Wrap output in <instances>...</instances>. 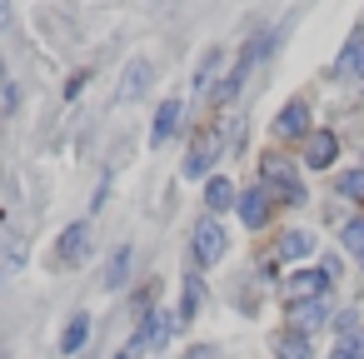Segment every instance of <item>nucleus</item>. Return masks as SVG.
Listing matches in <instances>:
<instances>
[{
	"instance_id": "f257e3e1",
	"label": "nucleus",
	"mask_w": 364,
	"mask_h": 359,
	"mask_svg": "<svg viewBox=\"0 0 364 359\" xmlns=\"http://www.w3.org/2000/svg\"><path fill=\"white\" fill-rule=\"evenodd\" d=\"M259 175H264V190H269L274 200H284V205H304V180L294 175V165H289V160L269 155V160L259 165Z\"/></svg>"
},
{
	"instance_id": "f03ea898",
	"label": "nucleus",
	"mask_w": 364,
	"mask_h": 359,
	"mask_svg": "<svg viewBox=\"0 0 364 359\" xmlns=\"http://www.w3.org/2000/svg\"><path fill=\"white\" fill-rule=\"evenodd\" d=\"M220 150H225V135H220V130H200V135L190 140L185 175H190V180H195V175H210V165L220 160Z\"/></svg>"
},
{
	"instance_id": "7ed1b4c3",
	"label": "nucleus",
	"mask_w": 364,
	"mask_h": 359,
	"mask_svg": "<svg viewBox=\"0 0 364 359\" xmlns=\"http://www.w3.org/2000/svg\"><path fill=\"white\" fill-rule=\"evenodd\" d=\"M190 259H195V264H215V259H225V230H220L215 220H200V225H195Z\"/></svg>"
},
{
	"instance_id": "20e7f679",
	"label": "nucleus",
	"mask_w": 364,
	"mask_h": 359,
	"mask_svg": "<svg viewBox=\"0 0 364 359\" xmlns=\"http://www.w3.org/2000/svg\"><path fill=\"white\" fill-rule=\"evenodd\" d=\"M175 324H180V314H165V309H150L145 319H140V334H135V349H160L170 334H175Z\"/></svg>"
},
{
	"instance_id": "39448f33",
	"label": "nucleus",
	"mask_w": 364,
	"mask_h": 359,
	"mask_svg": "<svg viewBox=\"0 0 364 359\" xmlns=\"http://www.w3.org/2000/svg\"><path fill=\"white\" fill-rule=\"evenodd\" d=\"M85 254H90V225H85V220H75V225H65L55 259H60V264H80Z\"/></svg>"
},
{
	"instance_id": "423d86ee",
	"label": "nucleus",
	"mask_w": 364,
	"mask_h": 359,
	"mask_svg": "<svg viewBox=\"0 0 364 359\" xmlns=\"http://www.w3.org/2000/svg\"><path fill=\"white\" fill-rule=\"evenodd\" d=\"M329 274L334 269H299V274H289V299H324L329 294Z\"/></svg>"
},
{
	"instance_id": "0eeeda50",
	"label": "nucleus",
	"mask_w": 364,
	"mask_h": 359,
	"mask_svg": "<svg viewBox=\"0 0 364 359\" xmlns=\"http://www.w3.org/2000/svg\"><path fill=\"white\" fill-rule=\"evenodd\" d=\"M145 90H150V60H130V65H125V80H120V90H115V100L130 105V100H140Z\"/></svg>"
},
{
	"instance_id": "6e6552de",
	"label": "nucleus",
	"mask_w": 364,
	"mask_h": 359,
	"mask_svg": "<svg viewBox=\"0 0 364 359\" xmlns=\"http://www.w3.org/2000/svg\"><path fill=\"white\" fill-rule=\"evenodd\" d=\"M240 220H245L250 230H264V225H269V190H264V185L240 195Z\"/></svg>"
},
{
	"instance_id": "1a4fd4ad",
	"label": "nucleus",
	"mask_w": 364,
	"mask_h": 359,
	"mask_svg": "<svg viewBox=\"0 0 364 359\" xmlns=\"http://www.w3.org/2000/svg\"><path fill=\"white\" fill-rule=\"evenodd\" d=\"M289 319H294V329L304 334V329H319V324L329 319V309H324V299H289Z\"/></svg>"
},
{
	"instance_id": "9d476101",
	"label": "nucleus",
	"mask_w": 364,
	"mask_h": 359,
	"mask_svg": "<svg viewBox=\"0 0 364 359\" xmlns=\"http://www.w3.org/2000/svg\"><path fill=\"white\" fill-rule=\"evenodd\" d=\"M304 125H309V105H304V100H289V105L279 110V120H274V130H279L284 140L304 135Z\"/></svg>"
},
{
	"instance_id": "9b49d317",
	"label": "nucleus",
	"mask_w": 364,
	"mask_h": 359,
	"mask_svg": "<svg viewBox=\"0 0 364 359\" xmlns=\"http://www.w3.org/2000/svg\"><path fill=\"white\" fill-rule=\"evenodd\" d=\"M334 155H339V140H334L329 130H314V135H309V150H304V160H309L314 170H324V165H334Z\"/></svg>"
},
{
	"instance_id": "f8f14e48",
	"label": "nucleus",
	"mask_w": 364,
	"mask_h": 359,
	"mask_svg": "<svg viewBox=\"0 0 364 359\" xmlns=\"http://www.w3.org/2000/svg\"><path fill=\"white\" fill-rule=\"evenodd\" d=\"M175 125H180V100H165V105L155 110V125H150V140H155V145H165V140L175 135Z\"/></svg>"
},
{
	"instance_id": "ddd939ff",
	"label": "nucleus",
	"mask_w": 364,
	"mask_h": 359,
	"mask_svg": "<svg viewBox=\"0 0 364 359\" xmlns=\"http://www.w3.org/2000/svg\"><path fill=\"white\" fill-rule=\"evenodd\" d=\"M205 205H210V210H230V205H240V195H235V180L215 175V180L205 185Z\"/></svg>"
},
{
	"instance_id": "4468645a",
	"label": "nucleus",
	"mask_w": 364,
	"mask_h": 359,
	"mask_svg": "<svg viewBox=\"0 0 364 359\" xmlns=\"http://www.w3.org/2000/svg\"><path fill=\"white\" fill-rule=\"evenodd\" d=\"M274 359H309V334L284 329V334L274 339Z\"/></svg>"
},
{
	"instance_id": "2eb2a0df",
	"label": "nucleus",
	"mask_w": 364,
	"mask_h": 359,
	"mask_svg": "<svg viewBox=\"0 0 364 359\" xmlns=\"http://www.w3.org/2000/svg\"><path fill=\"white\" fill-rule=\"evenodd\" d=\"M85 339H90V314H75V319L65 324V334H60V354L85 349Z\"/></svg>"
},
{
	"instance_id": "dca6fc26",
	"label": "nucleus",
	"mask_w": 364,
	"mask_h": 359,
	"mask_svg": "<svg viewBox=\"0 0 364 359\" xmlns=\"http://www.w3.org/2000/svg\"><path fill=\"white\" fill-rule=\"evenodd\" d=\"M279 254H284V259H304V254H314V235H309V230H289V235L279 240Z\"/></svg>"
},
{
	"instance_id": "f3484780",
	"label": "nucleus",
	"mask_w": 364,
	"mask_h": 359,
	"mask_svg": "<svg viewBox=\"0 0 364 359\" xmlns=\"http://www.w3.org/2000/svg\"><path fill=\"white\" fill-rule=\"evenodd\" d=\"M200 304H205V289H200V279L190 274V279H185V294H180V324H190V319L200 314Z\"/></svg>"
},
{
	"instance_id": "a211bd4d",
	"label": "nucleus",
	"mask_w": 364,
	"mask_h": 359,
	"mask_svg": "<svg viewBox=\"0 0 364 359\" xmlns=\"http://www.w3.org/2000/svg\"><path fill=\"white\" fill-rule=\"evenodd\" d=\"M125 274H130V250L120 245V250L110 254V269H105V289H120V284H125Z\"/></svg>"
},
{
	"instance_id": "6ab92c4d",
	"label": "nucleus",
	"mask_w": 364,
	"mask_h": 359,
	"mask_svg": "<svg viewBox=\"0 0 364 359\" xmlns=\"http://www.w3.org/2000/svg\"><path fill=\"white\" fill-rule=\"evenodd\" d=\"M339 240H344V250H349V254H359V259H364V220H349Z\"/></svg>"
},
{
	"instance_id": "aec40b11",
	"label": "nucleus",
	"mask_w": 364,
	"mask_h": 359,
	"mask_svg": "<svg viewBox=\"0 0 364 359\" xmlns=\"http://www.w3.org/2000/svg\"><path fill=\"white\" fill-rule=\"evenodd\" d=\"M339 195L364 205V170H349V175H339Z\"/></svg>"
},
{
	"instance_id": "412c9836",
	"label": "nucleus",
	"mask_w": 364,
	"mask_h": 359,
	"mask_svg": "<svg viewBox=\"0 0 364 359\" xmlns=\"http://www.w3.org/2000/svg\"><path fill=\"white\" fill-rule=\"evenodd\" d=\"M344 70H354V75L364 80V36H354V41L344 45Z\"/></svg>"
},
{
	"instance_id": "4be33fe9",
	"label": "nucleus",
	"mask_w": 364,
	"mask_h": 359,
	"mask_svg": "<svg viewBox=\"0 0 364 359\" xmlns=\"http://www.w3.org/2000/svg\"><path fill=\"white\" fill-rule=\"evenodd\" d=\"M334 359H364V339H344V344L334 349Z\"/></svg>"
},
{
	"instance_id": "5701e85b",
	"label": "nucleus",
	"mask_w": 364,
	"mask_h": 359,
	"mask_svg": "<svg viewBox=\"0 0 364 359\" xmlns=\"http://www.w3.org/2000/svg\"><path fill=\"white\" fill-rule=\"evenodd\" d=\"M215 65H220V50H210V55H205V60H200V70H195V85H205V80H210V70H215Z\"/></svg>"
},
{
	"instance_id": "b1692460",
	"label": "nucleus",
	"mask_w": 364,
	"mask_h": 359,
	"mask_svg": "<svg viewBox=\"0 0 364 359\" xmlns=\"http://www.w3.org/2000/svg\"><path fill=\"white\" fill-rule=\"evenodd\" d=\"M85 80H90V75H85V70H80V75H75V80H70V85H65V95H70V100H75V95H80V90H85Z\"/></svg>"
},
{
	"instance_id": "393cba45",
	"label": "nucleus",
	"mask_w": 364,
	"mask_h": 359,
	"mask_svg": "<svg viewBox=\"0 0 364 359\" xmlns=\"http://www.w3.org/2000/svg\"><path fill=\"white\" fill-rule=\"evenodd\" d=\"M185 359H215V349H210V344H195V349H190Z\"/></svg>"
},
{
	"instance_id": "a878e982",
	"label": "nucleus",
	"mask_w": 364,
	"mask_h": 359,
	"mask_svg": "<svg viewBox=\"0 0 364 359\" xmlns=\"http://www.w3.org/2000/svg\"><path fill=\"white\" fill-rule=\"evenodd\" d=\"M0 26H11V0H0Z\"/></svg>"
},
{
	"instance_id": "bb28decb",
	"label": "nucleus",
	"mask_w": 364,
	"mask_h": 359,
	"mask_svg": "<svg viewBox=\"0 0 364 359\" xmlns=\"http://www.w3.org/2000/svg\"><path fill=\"white\" fill-rule=\"evenodd\" d=\"M115 359H135V344H130V349H125V354H115Z\"/></svg>"
}]
</instances>
